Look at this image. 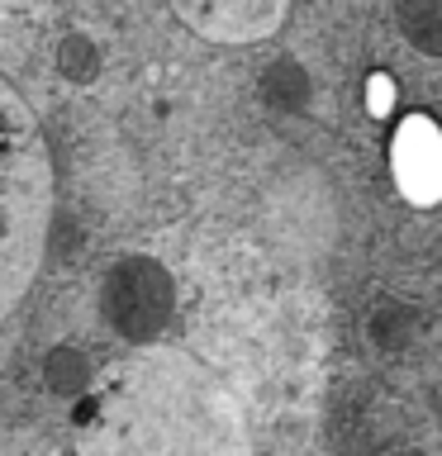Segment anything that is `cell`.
<instances>
[{
  "mask_svg": "<svg viewBox=\"0 0 442 456\" xmlns=\"http://www.w3.org/2000/svg\"><path fill=\"white\" fill-rule=\"evenodd\" d=\"M409 43H419L423 53H442V0H419V5L399 10Z\"/></svg>",
  "mask_w": 442,
  "mask_h": 456,
  "instance_id": "obj_4",
  "label": "cell"
},
{
  "mask_svg": "<svg viewBox=\"0 0 442 456\" xmlns=\"http://www.w3.org/2000/svg\"><path fill=\"white\" fill-rule=\"evenodd\" d=\"M77 456H252L233 395L176 347L110 362L77 419Z\"/></svg>",
  "mask_w": 442,
  "mask_h": 456,
  "instance_id": "obj_1",
  "label": "cell"
},
{
  "mask_svg": "<svg viewBox=\"0 0 442 456\" xmlns=\"http://www.w3.org/2000/svg\"><path fill=\"white\" fill-rule=\"evenodd\" d=\"M281 5H181V20L195 24L205 38L224 43H252L271 24H281Z\"/></svg>",
  "mask_w": 442,
  "mask_h": 456,
  "instance_id": "obj_3",
  "label": "cell"
},
{
  "mask_svg": "<svg viewBox=\"0 0 442 456\" xmlns=\"http://www.w3.org/2000/svg\"><path fill=\"white\" fill-rule=\"evenodd\" d=\"M53 214L48 142L14 86L0 77V323L34 285Z\"/></svg>",
  "mask_w": 442,
  "mask_h": 456,
  "instance_id": "obj_2",
  "label": "cell"
}]
</instances>
